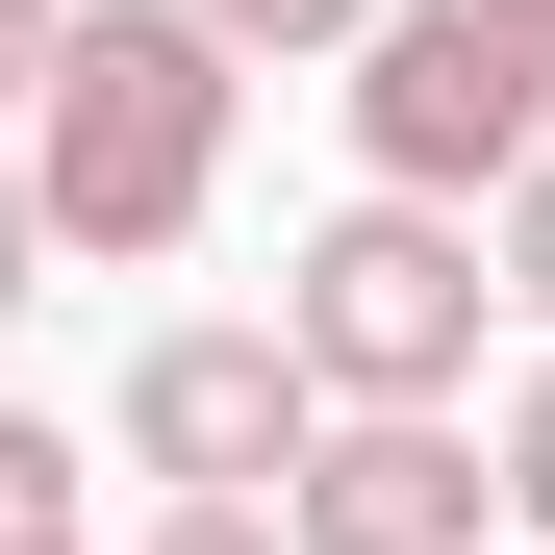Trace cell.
I'll return each mask as SVG.
<instances>
[{
    "mask_svg": "<svg viewBox=\"0 0 555 555\" xmlns=\"http://www.w3.org/2000/svg\"><path fill=\"white\" fill-rule=\"evenodd\" d=\"M228 102H253V51L203 26V0H76V76H51V127H26V177H51V253H177L228 203Z\"/></svg>",
    "mask_w": 555,
    "mask_h": 555,
    "instance_id": "6da1fadb",
    "label": "cell"
},
{
    "mask_svg": "<svg viewBox=\"0 0 555 555\" xmlns=\"http://www.w3.org/2000/svg\"><path fill=\"white\" fill-rule=\"evenodd\" d=\"M480 304H505V228L480 203H328L278 253V328H304L328 404H454L480 379Z\"/></svg>",
    "mask_w": 555,
    "mask_h": 555,
    "instance_id": "7a4b0ae2",
    "label": "cell"
},
{
    "mask_svg": "<svg viewBox=\"0 0 555 555\" xmlns=\"http://www.w3.org/2000/svg\"><path fill=\"white\" fill-rule=\"evenodd\" d=\"M353 152H379V203H505V177H555V0H379Z\"/></svg>",
    "mask_w": 555,
    "mask_h": 555,
    "instance_id": "3957f363",
    "label": "cell"
},
{
    "mask_svg": "<svg viewBox=\"0 0 555 555\" xmlns=\"http://www.w3.org/2000/svg\"><path fill=\"white\" fill-rule=\"evenodd\" d=\"M304 454H328L304 328H152V353H127V480H152V505H278Z\"/></svg>",
    "mask_w": 555,
    "mask_h": 555,
    "instance_id": "277c9868",
    "label": "cell"
},
{
    "mask_svg": "<svg viewBox=\"0 0 555 555\" xmlns=\"http://www.w3.org/2000/svg\"><path fill=\"white\" fill-rule=\"evenodd\" d=\"M480 505H505V429H454V404H328V454L278 480L304 555H480Z\"/></svg>",
    "mask_w": 555,
    "mask_h": 555,
    "instance_id": "5b68a950",
    "label": "cell"
},
{
    "mask_svg": "<svg viewBox=\"0 0 555 555\" xmlns=\"http://www.w3.org/2000/svg\"><path fill=\"white\" fill-rule=\"evenodd\" d=\"M51 530H76V429H51V404H0V555H51Z\"/></svg>",
    "mask_w": 555,
    "mask_h": 555,
    "instance_id": "8992f818",
    "label": "cell"
},
{
    "mask_svg": "<svg viewBox=\"0 0 555 555\" xmlns=\"http://www.w3.org/2000/svg\"><path fill=\"white\" fill-rule=\"evenodd\" d=\"M505 530L555 555V353H530V379H505Z\"/></svg>",
    "mask_w": 555,
    "mask_h": 555,
    "instance_id": "52a82bcc",
    "label": "cell"
},
{
    "mask_svg": "<svg viewBox=\"0 0 555 555\" xmlns=\"http://www.w3.org/2000/svg\"><path fill=\"white\" fill-rule=\"evenodd\" d=\"M228 51H379V0H203Z\"/></svg>",
    "mask_w": 555,
    "mask_h": 555,
    "instance_id": "ba28073f",
    "label": "cell"
},
{
    "mask_svg": "<svg viewBox=\"0 0 555 555\" xmlns=\"http://www.w3.org/2000/svg\"><path fill=\"white\" fill-rule=\"evenodd\" d=\"M51 76H76V0H0V127H51Z\"/></svg>",
    "mask_w": 555,
    "mask_h": 555,
    "instance_id": "9c48e42d",
    "label": "cell"
},
{
    "mask_svg": "<svg viewBox=\"0 0 555 555\" xmlns=\"http://www.w3.org/2000/svg\"><path fill=\"white\" fill-rule=\"evenodd\" d=\"M480 228H505V304L555 328V177H505V203H480Z\"/></svg>",
    "mask_w": 555,
    "mask_h": 555,
    "instance_id": "30bf717a",
    "label": "cell"
},
{
    "mask_svg": "<svg viewBox=\"0 0 555 555\" xmlns=\"http://www.w3.org/2000/svg\"><path fill=\"white\" fill-rule=\"evenodd\" d=\"M127 555H304V530H278V505H152Z\"/></svg>",
    "mask_w": 555,
    "mask_h": 555,
    "instance_id": "8fae6325",
    "label": "cell"
},
{
    "mask_svg": "<svg viewBox=\"0 0 555 555\" xmlns=\"http://www.w3.org/2000/svg\"><path fill=\"white\" fill-rule=\"evenodd\" d=\"M26 278H51V177L0 152V304H26Z\"/></svg>",
    "mask_w": 555,
    "mask_h": 555,
    "instance_id": "7c38bea8",
    "label": "cell"
},
{
    "mask_svg": "<svg viewBox=\"0 0 555 555\" xmlns=\"http://www.w3.org/2000/svg\"><path fill=\"white\" fill-rule=\"evenodd\" d=\"M51 555H76V530H51Z\"/></svg>",
    "mask_w": 555,
    "mask_h": 555,
    "instance_id": "4fadbf2b",
    "label": "cell"
}]
</instances>
